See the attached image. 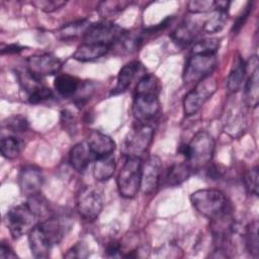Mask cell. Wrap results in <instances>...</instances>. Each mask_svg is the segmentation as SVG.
<instances>
[{
	"mask_svg": "<svg viewBox=\"0 0 259 259\" xmlns=\"http://www.w3.org/2000/svg\"><path fill=\"white\" fill-rule=\"evenodd\" d=\"M192 170L186 162L175 164L168 169L165 175L164 183L167 186H177L182 182H184L185 180H187Z\"/></svg>",
	"mask_w": 259,
	"mask_h": 259,
	"instance_id": "cell-24",
	"label": "cell"
},
{
	"mask_svg": "<svg viewBox=\"0 0 259 259\" xmlns=\"http://www.w3.org/2000/svg\"><path fill=\"white\" fill-rule=\"evenodd\" d=\"M38 217L30 209L27 203L11 207L6 213V225L14 239L28 234L37 224Z\"/></svg>",
	"mask_w": 259,
	"mask_h": 259,
	"instance_id": "cell-4",
	"label": "cell"
},
{
	"mask_svg": "<svg viewBox=\"0 0 259 259\" xmlns=\"http://www.w3.org/2000/svg\"><path fill=\"white\" fill-rule=\"evenodd\" d=\"M61 68V60L49 53L30 56L26 61V70L39 80L46 76H51L58 73Z\"/></svg>",
	"mask_w": 259,
	"mask_h": 259,
	"instance_id": "cell-11",
	"label": "cell"
},
{
	"mask_svg": "<svg viewBox=\"0 0 259 259\" xmlns=\"http://www.w3.org/2000/svg\"><path fill=\"white\" fill-rule=\"evenodd\" d=\"M28 243L31 253L35 258H47L50 256L53 245L38 225L28 233Z\"/></svg>",
	"mask_w": 259,
	"mask_h": 259,
	"instance_id": "cell-16",
	"label": "cell"
},
{
	"mask_svg": "<svg viewBox=\"0 0 259 259\" xmlns=\"http://www.w3.org/2000/svg\"><path fill=\"white\" fill-rule=\"evenodd\" d=\"M88 255L87 247L79 242L78 244L74 245L71 249L68 250V252L65 254L66 258H85Z\"/></svg>",
	"mask_w": 259,
	"mask_h": 259,
	"instance_id": "cell-40",
	"label": "cell"
},
{
	"mask_svg": "<svg viewBox=\"0 0 259 259\" xmlns=\"http://www.w3.org/2000/svg\"><path fill=\"white\" fill-rule=\"evenodd\" d=\"M24 49V47H21L19 45H6V46H2L1 48V54H17L19 52H21Z\"/></svg>",
	"mask_w": 259,
	"mask_h": 259,
	"instance_id": "cell-43",
	"label": "cell"
},
{
	"mask_svg": "<svg viewBox=\"0 0 259 259\" xmlns=\"http://www.w3.org/2000/svg\"><path fill=\"white\" fill-rule=\"evenodd\" d=\"M135 93H159L158 80L154 75L147 74L143 76L137 84Z\"/></svg>",
	"mask_w": 259,
	"mask_h": 259,
	"instance_id": "cell-33",
	"label": "cell"
},
{
	"mask_svg": "<svg viewBox=\"0 0 259 259\" xmlns=\"http://www.w3.org/2000/svg\"><path fill=\"white\" fill-rule=\"evenodd\" d=\"M162 174V163L159 157L151 156L143 163L141 189L146 194L153 193L158 187Z\"/></svg>",
	"mask_w": 259,
	"mask_h": 259,
	"instance_id": "cell-12",
	"label": "cell"
},
{
	"mask_svg": "<svg viewBox=\"0 0 259 259\" xmlns=\"http://www.w3.org/2000/svg\"><path fill=\"white\" fill-rule=\"evenodd\" d=\"M91 22L87 19H81L74 22L67 23L62 26L58 31V36L62 40L74 39L79 36L83 37L87 28L90 26Z\"/></svg>",
	"mask_w": 259,
	"mask_h": 259,
	"instance_id": "cell-22",
	"label": "cell"
},
{
	"mask_svg": "<svg viewBox=\"0 0 259 259\" xmlns=\"http://www.w3.org/2000/svg\"><path fill=\"white\" fill-rule=\"evenodd\" d=\"M143 162L139 157H126L118 172L116 183L119 194L124 198L135 197L141 189Z\"/></svg>",
	"mask_w": 259,
	"mask_h": 259,
	"instance_id": "cell-3",
	"label": "cell"
},
{
	"mask_svg": "<svg viewBox=\"0 0 259 259\" xmlns=\"http://www.w3.org/2000/svg\"><path fill=\"white\" fill-rule=\"evenodd\" d=\"M131 2L128 1H102L98 5V12L102 17H111L124 10Z\"/></svg>",
	"mask_w": 259,
	"mask_h": 259,
	"instance_id": "cell-29",
	"label": "cell"
},
{
	"mask_svg": "<svg viewBox=\"0 0 259 259\" xmlns=\"http://www.w3.org/2000/svg\"><path fill=\"white\" fill-rule=\"evenodd\" d=\"M37 225L41 229L44 234L48 237L53 246L59 244L66 234L65 224L57 218H48L38 223Z\"/></svg>",
	"mask_w": 259,
	"mask_h": 259,
	"instance_id": "cell-20",
	"label": "cell"
},
{
	"mask_svg": "<svg viewBox=\"0 0 259 259\" xmlns=\"http://www.w3.org/2000/svg\"><path fill=\"white\" fill-rule=\"evenodd\" d=\"M185 162L192 171L199 170L210 163L214 153V141L206 132H198L190 142L180 148Z\"/></svg>",
	"mask_w": 259,
	"mask_h": 259,
	"instance_id": "cell-1",
	"label": "cell"
},
{
	"mask_svg": "<svg viewBox=\"0 0 259 259\" xmlns=\"http://www.w3.org/2000/svg\"><path fill=\"white\" fill-rule=\"evenodd\" d=\"M190 202L197 212L210 220L230 212L228 198L219 189H198L190 195Z\"/></svg>",
	"mask_w": 259,
	"mask_h": 259,
	"instance_id": "cell-2",
	"label": "cell"
},
{
	"mask_svg": "<svg viewBox=\"0 0 259 259\" xmlns=\"http://www.w3.org/2000/svg\"><path fill=\"white\" fill-rule=\"evenodd\" d=\"M15 257H16V254L12 251L10 246L5 244L4 242L1 243V246H0V258L4 259V258H15Z\"/></svg>",
	"mask_w": 259,
	"mask_h": 259,
	"instance_id": "cell-42",
	"label": "cell"
},
{
	"mask_svg": "<svg viewBox=\"0 0 259 259\" xmlns=\"http://www.w3.org/2000/svg\"><path fill=\"white\" fill-rule=\"evenodd\" d=\"M252 10V3H248L247 5H246V7L244 8V10H243V12L238 16V18L236 19V21H235V23H234V25H233V32L235 33V32H237V31H239L240 29H241V27L244 25V23L246 22V20H247V18H248V16H249V14H250V11Z\"/></svg>",
	"mask_w": 259,
	"mask_h": 259,
	"instance_id": "cell-41",
	"label": "cell"
},
{
	"mask_svg": "<svg viewBox=\"0 0 259 259\" xmlns=\"http://www.w3.org/2000/svg\"><path fill=\"white\" fill-rule=\"evenodd\" d=\"M190 13H207L215 10V1L211 0H192L187 4Z\"/></svg>",
	"mask_w": 259,
	"mask_h": 259,
	"instance_id": "cell-34",
	"label": "cell"
},
{
	"mask_svg": "<svg viewBox=\"0 0 259 259\" xmlns=\"http://www.w3.org/2000/svg\"><path fill=\"white\" fill-rule=\"evenodd\" d=\"M141 64L138 61H132L125 64L119 71L116 79V84L111 91V94H119L126 91L138 73L140 72Z\"/></svg>",
	"mask_w": 259,
	"mask_h": 259,
	"instance_id": "cell-18",
	"label": "cell"
},
{
	"mask_svg": "<svg viewBox=\"0 0 259 259\" xmlns=\"http://www.w3.org/2000/svg\"><path fill=\"white\" fill-rule=\"evenodd\" d=\"M4 125L12 132L21 133L28 128V121L22 115H13L4 120Z\"/></svg>",
	"mask_w": 259,
	"mask_h": 259,
	"instance_id": "cell-37",
	"label": "cell"
},
{
	"mask_svg": "<svg viewBox=\"0 0 259 259\" xmlns=\"http://www.w3.org/2000/svg\"><path fill=\"white\" fill-rule=\"evenodd\" d=\"M115 170V160L113 154L97 157L93 164V176L98 181L109 179Z\"/></svg>",
	"mask_w": 259,
	"mask_h": 259,
	"instance_id": "cell-21",
	"label": "cell"
},
{
	"mask_svg": "<svg viewBox=\"0 0 259 259\" xmlns=\"http://www.w3.org/2000/svg\"><path fill=\"white\" fill-rule=\"evenodd\" d=\"M53 97H54V93H53L52 89H50L41 84L37 88H35L32 92L29 93L28 100L30 103L36 104V103H40L46 100H49Z\"/></svg>",
	"mask_w": 259,
	"mask_h": 259,
	"instance_id": "cell-36",
	"label": "cell"
},
{
	"mask_svg": "<svg viewBox=\"0 0 259 259\" xmlns=\"http://www.w3.org/2000/svg\"><path fill=\"white\" fill-rule=\"evenodd\" d=\"M124 32L125 31L120 26L113 22L100 21L91 23L82 38L84 42L101 44L110 48L118 44Z\"/></svg>",
	"mask_w": 259,
	"mask_h": 259,
	"instance_id": "cell-8",
	"label": "cell"
},
{
	"mask_svg": "<svg viewBox=\"0 0 259 259\" xmlns=\"http://www.w3.org/2000/svg\"><path fill=\"white\" fill-rule=\"evenodd\" d=\"M94 158L87 142H80L71 149L69 162L76 171L83 172Z\"/></svg>",
	"mask_w": 259,
	"mask_h": 259,
	"instance_id": "cell-17",
	"label": "cell"
},
{
	"mask_svg": "<svg viewBox=\"0 0 259 259\" xmlns=\"http://www.w3.org/2000/svg\"><path fill=\"white\" fill-rule=\"evenodd\" d=\"M120 252V245L117 242H111L106 247V254L108 256H116Z\"/></svg>",
	"mask_w": 259,
	"mask_h": 259,
	"instance_id": "cell-44",
	"label": "cell"
},
{
	"mask_svg": "<svg viewBox=\"0 0 259 259\" xmlns=\"http://www.w3.org/2000/svg\"><path fill=\"white\" fill-rule=\"evenodd\" d=\"M220 48V40L217 38H205L193 44L190 54H211L215 55Z\"/></svg>",
	"mask_w": 259,
	"mask_h": 259,
	"instance_id": "cell-32",
	"label": "cell"
},
{
	"mask_svg": "<svg viewBox=\"0 0 259 259\" xmlns=\"http://www.w3.org/2000/svg\"><path fill=\"white\" fill-rule=\"evenodd\" d=\"M160 102L156 93H135L132 111L138 123H149L159 112Z\"/></svg>",
	"mask_w": 259,
	"mask_h": 259,
	"instance_id": "cell-10",
	"label": "cell"
},
{
	"mask_svg": "<svg viewBox=\"0 0 259 259\" xmlns=\"http://www.w3.org/2000/svg\"><path fill=\"white\" fill-rule=\"evenodd\" d=\"M23 147H24L23 142L20 139L13 136L4 137L1 139V142H0L1 154L5 159H8V160H12L18 157Z\"/></svg>",
	"mask_w": 259,
	"mask_h": 259,
	"instance_id": "cell-26",
	"label": "cell"
},
{
	"mask_svg": "<svg viewBox=\"0 0 259 259\" xmlns=\"http://www.w3.org/2000/svg\"><path fill=\"white\" fill-rule=\"evenodd\" d=\"M259 171H258V166H255L248 170L245 175H244V183L246 189L254 194L258 195V185H259Z\"/></svg>",
	"mask_w": 259,
	"mask_h": 259,
	"instance_id": "cell-35",
	"label": "cell"
},
{
	"mask_svg": "<svg viewBox=\"0 0 259 259\" xmlns=\"http://www.w3.org/2000/svg\"><path fill=\"white\" fill-rule=\"evenodd\" d=\"M18 184L21 192L28 196L40 192L44 184L41 170L33 165L23 166L18 174Z\"/></svg>",
	"mask_w": 259,
	"mask_h": 259,
	"instance_id": "cell-13",
	"label": "cell"
},
{
	"mask_svg": "<svg viewBox=\"0 0 259 259\" xmlns=\"http://www.w3.org/2000/svg\"><path fill=\"white\" fill-rule=\"evenodd\" d=\"M109 47L94 44V42H83L81 44L73 54V59L79 62H89L101 58L109 51Z\"/></svg>",
	"mask_w": 259,
	"mask_h": 259,
	"instance_id": "cell-19",
	"label": "cell"
},
{
	"mask_svg": "<svg viewBox=\"0 0 259 259\" xmlns=\"http://www.w3.org/2000/svg\"><path fill=\"white\" fill-rule=\"evenodd\" d=\"M154 136V128L149 123H138L127 134L122 152L125 157H139L147 152Z\"/></svg>",
	"mask_w": 259,
	"mask_h": 259,
	"instance_id": "cell-7",
	"label": "cell"
},
{
	"mask_svg": "<svg viewBox=\"0 0 259 259\" xmlns=\"http://www.w3.org/2000/svg\"><path fill=\"white\" fill-rule=\"evenodd\" d=\"M228 19V10H214V14L203 24L202 29L207 33H215L221 31Z\"/></svg>",
	"mask_w": 259,
	"mask_h": 259,
	"instance_id": "cell-27",
	"label": "cell"
},
{
	"mask_svg": "<svg viewBox=\"0 0 259 259\" xmlns=\"http://www.w3.org/2000/svg\"><path fill=\"white\" fill-rule=\"evenodd\" d=\"M86 142L95 158L110 155L115 149L114 141L109 136L98 131H92Z\"/></svg>",
	"mask_w": 259,
	"mask_h": 259,
	"instance_id": "cell-15",
	"label": "cell"
},
{
	"mask_svg": "<svg viewBox=\"0 0 259 259\" xmlns=\"http://www.w3.org/2000/svg\"><path fill=\"white\" fill-rule=\"evenodd\" d=\"M61 124L64 131L70 135H75L77 132V119L73 112L69 109H64L61 112Z\"/></svg>",
	"mask_w": 259,
	"mask_h": 259,
	"instance_id": "cell-38",
	"label": "cell"
},
{
	"mask_svg": "<svg viewBox=\"0 0 259 259\" xmlns=\"http://www.w3.org/2000/svg\"><path fill=\"white\" fill-rule=\"evenodd\" d=\"M55 89L63 97H72L80 87L79 80L71 75L62 74L56 77L54 82Z\"/></svg>",
	"mask_w": 259,
	"mask_h": 259,
	"instance_id": "cell-23",
	"label": "cell"
},
{
	"mask_svg": "<svg viewBox=\"0 0 259 259\" xmlns=\"http://www.w3.org/2000/svg\"><path fill=\"white\" fill-rule=\"evenodd\" d=\"M246 73V63L242 58L237 57L234 60V64L228 77V88L230 91L235 92L241 88Z\"/></svg>",
	"mask_w": 259,
	"mask_h": 259,
	"instance_id": "cell-25",
	"label": "cell"
},
{
	"mask_svg": "<svg viewBox=\"0 0 259 259\" xmlns=\"http://www.w3.org/2000/svg\"><path fill=\"white\" fill-rule=\"evenodd\" d=\"M245 245L253 257H257L259 254V243H258V223L255 221L251 223L245 233Z\"/></svg>",
	"mask_w": 259,
	"mask_h": 259,
	"instance_id": "cell-28",
	"label": "cell"
},
{
	"mask_svg": "<svg viewBox=\"0 0 259 259\" xmlns=\"http://www.w3.org/2000/svg\"><path fill=\"white\" fill-rule=\"evenodd\" d=\"M26 203L38 218H44L49 213V202L40 192L28 196Z\"/></svg>",
	"mask_w": 259,
	"mask_h": 259,
	"instance_id": "cell-31",
	"label": "cell"
},
{
	"mask_svg": "<svg viewBox=\"0 0 259 259\" xmlns=\"http://www.w3.org/2000/svg\"><path fill=\"white\" fill-rule=\"evenodd\" d=\"M31 4L44 12L51 13L65 6L67 2L62 0H36L32 1Z\"/></svg>",
	"mask_w": 259,
	"mask_h": 259,
	"instance_id": "cell-39",
	"label": "cell"
},
{
	"mask_svg": "<svg viewBox=\"0 0 259 259\" xmlns=\"http://www.w3.org/2000/svg\"><path fill=\"white\" fill-rule=\"evenodd\" d=\"M217 57L211 54H190L184 71L183 81L185 84H197L202 79L211 75L217 67Z\"/></svg>",
	"mask_w": 259,
	"mask_h": 259,
	"instance_id": "cell-5",
	"label": "cell"
},
{
	"mask_svg": "<svg viewBox=\"0 0 259 259\" xmlns=\"http://www.w3.org/2000/svg\"><path fill=\"white\" fill-rule=\"evenodd\" d=\"M249 63L251 65V72L247 77V81L244 87V94L246 103L251 107H256L259 100V78H258V60L256 56H253Z\"/></svg>",
	"mask_w": 259,
	"mask_h": 259,
	"instance_id": "cell-14",
	"label": "cell"
},
{
	"mask_svg": "<svg viewBox=\"0 0 259 259\" xmlns=\"http://www.w3.org/2000/svg\"><path fill=\"white\" fill-rule=\"evenodd\" d=\"M217 80L211 75L199 81L184 96L183 110L185 115L195 114L217 90Z\"/></svg>",
	"mask_w": 259,
	"mask_h": 259,
	"instance_id": "cell-6",
	"label": "cell"
},
{
	"mask_svg": "<svg viewBox=\"0 0 259 259\" xmlns=\"http://www.w3.org/2000/svg\"><path fill=\"white\" fill-rule=\"evenodd\" d=\"M196 27L191 26L187 23L180 25L173 33H172V37L173 39L179 44V45H183V46H187L188 44L193 41V38L196 35Z\"/></svg>",
	"mask_w": 259,
	"mask_h": 259,
	"instance_id": "cell-30",
	"label": "cell"
},
{
	"mask_svg": "<svg viewBox=\"0 0 259 259\" xmlns=\"http://www.w3.org/2000/svg\"><path fill=\"white\" fill-rule=\"evenodd\" d=\"M103 207V198L98 189L93 186L83 187L77 197V210L87 220L93 221L98 218Z\"/></svg>",
	"mask_w": 259,
	"mask_h": 259,
	"instance_id": "cell-9",
	"label": "cell"
}]
</instances>
